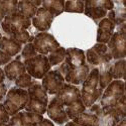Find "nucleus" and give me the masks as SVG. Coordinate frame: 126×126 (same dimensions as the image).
Masks as SVG:
<instances>
[{
    "mask_svg": "<svg viewBox=\"0 0 126 126\" xmlns=\"http://www.w3.org/2000/svg\"><path fill=\"white\" fill-rule=\"evenodd\" d=\"M65 58H66V48L60 47L56 50L50 52L47 59L50 66H57L59 64H62L65 61Z\"/></svg>",
    "mask_w": 126,
    "mask_h": 126,
    "instance_id": "obj_24",
    "label": "nucleus"
},
{
    "mask_svg": "<svg viewBox=\"0 0 126 126\" xmlns=\"http://www.w3.org/2000/svg\"><path fill=\"white\" fill-rule=\"evenodd\" d=\"M10 62H11V57H9L8 55H6L5 52H3L0 49V66L7 65Z\"/></svg>",
    "mask_w": 126,
    "mask_h": 126,
    "instance_id": "obj_34",
    "label": "nucleus"
},
{
    "mask_svg": "<svg viewBox=\"0 0 126 126\" xmlns=\"http://www.w3.org/2000/svg\"><path fill=\"white\" fill-rule=\"evenodd\" d=\"M64 62L66 63L68 67V71L85 66L86 65L85 52H84V50L79 48H68L66 49V58Z\"/></svg>",
    "mask_w": 126,
    "mask_h": 126,
    "instance_id": "obj_13",
    "label": "nucleus"
},
{
    "mask_svg": "<svg viewBox=\"0 0 126 126\" xmlns=\"http://www.w3.org/2000/svg\"><path fill=\"white\" fill-rule=\"evenodd\" d=\"M27 93L29 99L25 106V110L27 112H32L40 115L45 114L48 105V98L47 93L45 91L43 86L35 82L28 88Z\"/></svg>",
    "mask_w": 126,
    "mask_h": 126,
    "instance_id": "obj_2",
    "label": "nucleus"
},
{
    "mask_svg": "<svg viewBox=\"0 0 126 126\" xmlns=\"http://www.w3.org/2000/svg\"><path fill=\"white\" fill-rule=\"evenodd\" d=\"M104 90L101 98V106L102 108L112 107L124 96V82L121 80L112 81Z\"/></svg>",
    "mask_w": 126,
    "mask_h": 126,
    "instance_id": "obj_6",
    "label": "nucleus"
},
{
    "mask_svg": "<svg viewBox=\"0 0 126 126\" xmlns=\"http://www.w3.org/2000/svg\"><path fill=\"white\" fill-rule=\"evenodd\" d=\"M84 12L87 16L94 19L95 21L99 19H103L107 14V11L96 3V0H88L85 2Z\"/></svg>",
    "mask_w": 126,
    "mask_h": 126,
    "instance_id": "obj_18",
    "label": "nucleus"
},
{
    "mask_svg": "<svg viewBox=\"0 0 126 126\" xmlns=\"http://www.w3.org/2000/svg\"><path fill=\"white\" fill-rule=\"evenodd\" d=\"M37 55V52L34 48V46L33 44H26L25 47L22 48V52H21V57L24 59V60H27V59H30V58H33Z\"/></svg>",
    "mask_w": 126,
    "mask_h": 126,
    "instance_id": "obj_31",
    "label": "nucleus"
},
{
    "mask_svg": "<svg viewBox=\"0 0 126 126\" xmlns=\"http://www.w3.org/2000/svg\"><path fill=\"white\" fill-rule=\"evenodd\" d=\"M0 126H9L7 123H2V122H0Z\"/></svg>",
    "mask_w": 126,
    "mask_h": 126,
    "instance_id": "obj_41",
    "label": "nucleus"
},
{
    "mask_svg": "<svg viewBox=\"0 0 126 126\" xmlns=\"http://www.w3.org/2000/svg\"><path fill=\"white\" fill-rule=\"evenodd\" d=\"M47 113L48 115V117L58 124H64L69 120L64 104L57 97H55L48 103L47 108Z\"/></svg>",
    "mask_w": 126,
    "mask_h": 126,
    "instance_id": "obj_11",
    "label": "nucleus"
},
{
    "mask_svg": "<svg viewBox=\"0 0 126 126\" xmlns=\"http://www.w3.org/2000/svg\"><path fill=\"white\" fill-rule=\"evenodd\" d=\"M57 98L61 100L64 106H70L71 104L81 99V91L72 84H65L63 88L58 92Z\"/></svg>",
    "mask_w": 126,
    "mask_h": 126,
    "instance_id": "obj_12",
    "label": "nucleus"
},
{
    "mask_svg": "<svg viewBox=\"0 0 126 126\" xmlns=\"http://www.w3.org/2000/svg\"><path fill=\"white\" fill-rule=\"evenodd\" d=\"M17 10L24 15L27 18H33L34 15L36 14L37 7L33 5V3L31 2V0H25V1H19L17 4Z\"/></svg>",
    "mask_w": 126,
    "mask_h": 126,
    "instance_id": "obj_22",
    "label": "nucleus"
},
{
    "mask_svg": "<svg viewBox=\"0 0 126 126\" xmlns=\"http://www.w3.org/2000/svg\"><path fill=\"white\" fill-rule=\"evenodd\" d=\"M86 110V107L84 103L82 102V100H78L75 103L71 104L70 106H68L66 108V113L68 115L69 119H74L76 117H78L79 115H81L82 113H84Z\"/></svg>",
    "mask_w": 126,
    "mask_h": 126,
    "instance_id": "obj_23",
    "label": "nucleus"
},
{
    "mask_svg": "<svg viewBox=\"0 0 126 126\" xmlns=\"http://www.w3.org/2000/svg\"><path fill=\"white\" fill-rule=\"evenodd\" d=\"M0 49L9 57H13L21 50V44L17 43L10 37H2L0 41Z\"/></svg>",
    "mask_w": 126,
    "mask_h": 126,
    "instance_id": "obj_19",
    "label": "nucleus"
},
{
    "mask_svg": "<svg viewBox=\"0 0 126 126\" xmlns=\"http://www.w3.org/2000/svg\"><path fill=\"white\" fill-rule=\"evenodd\" d=\"M74 123L80 125V126H99L100 125V119L98 116L91 113H82L78 117L73 119Z\"/></svg>",
    "mask_w": 126,
    "mask_h": 126,
    "instance_id": "obj_20",
    "label": "nucleus"
},
{
    "mask_svg": "<svg viewBox=\"0 0 126 126\" xmlns=\"http://www.w3.org/2000/svg\"><path fill=\"white\" fill-rule=\"evenodd\" d=\"M35 82L32 81V77L30 75H28L27 73H24L23 75H21L20 77H18L15 80V84L18 88L21 89H25V88H29L31 85H33Z\"/></svg>",
    "mask_w": 126,
    "mask_h": 126,
    "instance_id": "obj_28",
    "label": "nucleus"
},
{
    "mask_svg": "<svg viewBox=\"0 0 126 126\" xmlns=\"http://www.w3.org/2000/svg\"><path fill=\"white\" fill-rule=\"evenodd\" d=\"M66 126H80V125H78V124H76V123H74V122H68V123L66 124Z\"/></svg>",
    "mask_w": 126,
    "mask_h": 126,
    "instance_id": "obj_39",
    "label": "nucleus"
},
{
    "mask_svg": "<svg viewBox=\"0 0 126 126\" xmlns=\"http://www.w3.org/2000/svg\"><path fill=\"white\" fill-rule=\"evenodd\" d=\"M7 94V90H6V86L4 85L3 83H1L0 84V101H1L4 97H5V95Z\"/></svg>",
    "mask_w": 126,
    "mask_h": 126,
    "instance_id": "obj_36",
    "label": "nucleus"
},
{
    "mask_svg": "<svg viewBox=\"0 0 126 126\" xmlns=\"http://www.w3.org/2000/svg\"><path fill=\"white\" fill-rule=\"evenodd\" d=\"M115 29V24L110 21L108 18H103L99 22L98 33H97V41L98 44H107L112 37Z\"/></svg>",
    "mask_w": 126,
    "mask_h": 126,
    "instance_id": "obj_15",
    "label": "nucleus"
},
{
    "mask_svg": "<svg viewBox=\"0 0 126 126\" xmlns=\"http://www.w3.org/2000/svg\"><path fill=\"white\" fill-rule=\"evenodd\" d=\"M33 46L36 52H39V55L43 56L48 55L60 47V44L57 41V39L47 32L38 33L34 37Z\"/></svg>",
    "mask_w": 126,
    "mask_h": 126,
    "instance_id": "obj_7",
    "label": "nucleus"
},
{
    "mask_svg": "<svg viewBox=\"0 0 126 126\" xmlns=\"http://www.w3.org/2000/svg\"><path fill=\"white\" fill-rule=\"evenodd\" d=\"M1 39H2V35H1V33H0V41H1Z\"/></svg>",
    "mask_w": 126,
    "mask_h": 126,
    "instance_id": "obj_42",
    "label": "nucleus"
},
{
    "mask_svg": "<svg viewBox=\"0 0 126 126\" xmlns=\"http://www.w3.org/2000/svg\"><path fill=\"white\" fill-rule=\"evenodd\" d=\"M90 111L94 114V115H96V116H101V115L103 114L102 113V108L100 105H97V104H93L92 106L90 107Z\"/></svg>",
    "mask_w": 126,
    "mask_h": 126,
    "instance_id": "obj_35",
    "label": "nucleus"
},
{
    "mask_svg": "<svg viewBox=\"0 0 126 126\" xmlns=\"http://www.w3.org/2000/svg\"><path fill=\"white\" fill-rule=\"evenodd\" d=\"M65 85V78L58 71H49L43 78L41 86L48 94H58V92Z\"/></svg>",
    "mask_w": 126,
    "mask_h": 126,
    "instance_id": "obj_8",
    "label": "nucleus"
},
{
    "mask_svg": "<svg viewBox=\"0 0 126 126\" xmlns=\"http://www.w3.org/2000/svg\"><path fill=\"white\" fill-rule=\"evenodd\" d=\"M28 99V93L26 90L15 87L11 88L7 92L3 105L7 113L13 116L20 110L25 108Z\"/></svg>",
    "mask_w": 126,
    "mask_h": 126,
    "instance_id": "obj_3",
    "label": "nucleus"
},
{
    "mask_svg": "<svg viewBox=\"0 0 126 126\" xmlns=\"http://www.w3.org/2000/svg\"><path fill=\"white\" fill-rule=\"evenodd\" d=\"M126 37L124 33L115 32L108 41V51L111 54L113 59L121 60L126 56Z\"/></svg>",
    "mask_w": 126,
    "mask_h": 126,
    "instance_id": "obj_10",
    "label": "nucleus"
},
{
    "mask_svg": "<svg viewBox=\"0 0 126 126\" xmlns=\"http://www.w3.org/2000/svg\"><path fill=\"white\" fill-rule=\"evenodd\" d=\"M112 79L113 78H112V74L110 70L102 72L101 74H99V88L103 91L112 82Z\"/></svg>",
    "mask_w": 126,
    "mask_h": 126,
    "instance_id": "obj_29",
    "label": "nucleus"
},
{
    "mask_svg": "<svg viewBox=\"0 0 126 126\" xmlns=\"http://www.w3.org/2000/svg\"><path fill=\"white\" fill-rule=\"evenodd\" d=\"M115 126H126V121H125V119H122L119 123H117Z\"/></svg>",
    "mask_w": 126,
    "mask_h": 126,
    "instance_id": "obj_38",
    "label": "nucleus"
},
{
    "mask_svg": "<svg viewBox=\"0 0 126 126\" xmlns=\"http://www.w3.org/2000/svg\"><path fill=\"white\" fill-rule=\"evenodd\" d=\"M41 5H43V8L47 10L52 16L56 17L64 11L65 1H63V0H50V1H44Z\"/></svg>",
    "mask_w": 126,
    "mask_h": 126,
    "instance_id": "obj_21",
    "label": "nucleus"
},
{
    "mask_svg": "<svg viewBox=\"0 0 126 126\" xmlns=\"http://www.w3.org/2000/svg\"><path fill=\"white\" fill-rule=\"evenodd\" d=\"M2 28L5 32L11 36L20 30H26L31 24V20L22 15L18 10L12 14L6 15L2 21Z\"/></svg>",
    "mask_w": 126,
    "mask_h": 126,
    "instance_id": "obj_5",
    "label": "nucleus"
},
{
    "mask_svg": "<svg viewBox=\"0 0 126 126\" xmlns=\"http://www.w3.org/2000/svg\"><path fill=\"white\" fill-rule=\"evenodd\" d=\"M4 79H5V74H4V71H3L2 69H0V84L3 83Z\"/></svg>",
    "mask_w": 126,
    "mask_h": 126,
    "instance_id": "obj_37",
    "label": "nucleus"
},
{
    "mask_svg": "<svg viewBox=\"0 0 126 126\" xmlns=\"http://www.w3.org/2000/svg\"><path fill=\"white\" fill-rule=\"evenodd\" d=\"M54 16H52L47 10H46L43 7L37 8L36 14L34 15V17L32 18V24L34 25V27L39 30V31H47L50 28L51 22L54 20Z\"/></svg>",
    "mask_w": 126,
    "mask_h": 126,
    "instance_id": "obj_14",
    "label": "nucleus"
},
{
    "mask_svg": "<svg viewBox=\"0 0 126 126\" xmlns=\"http://www.w3.org/2000/svg\"><path fill=\"white\" fill-rule=\"evenodd\" d=\"M89 73L90 70L87 65L82 66L77 69L69 70L67 75L65 76V81H67L70 84H73V85H80L86 80Z\"/></svg>",
    "mask_w": 126,
    "mask_h": 126,
    "instance_id": "obj_16",
    "label": "nucleus"
},
{
    "mask_svg": "<svg viewBox=\"0 0 126 126\" xmlns=\"http://www.w3.org/2000/svg\"><path fill=\"white\" fill-rule=\"evenodd\" d=\"M44 119L43 115L32 112H18L9 119V126H38Z\"/></svg>",
    "mask_w": 126,
    "mask_h": 126,
    "instance_id": "obj_9",
    "label": "nucleus"
},
{
    "mask_svg": "<svg viewBox=\"0 0 126 126\" xmlns=\"http://www.w3.org/2000/svg\"><path fill=\"white\" fill-rule=\"evenodd\" d=\"M84 8H85V2L80 1V0H76V1H67V2H65L64 11L83 13Z\"/></svg>",
    "mask_w": 126,
    "mask_h": 126,
    "instance_id": "obj_27",
    "label": "nucleus"
},
{
    "mask_svg": "<svg viewBox=\"0 0 126 126\" xmlns=\"http://www.w3.org/2000/svg\"><path fill=\"white\" fill-rule=\"evenodd\" d=\"M85 56H86V59H87L89 64H91L93 66H99V65H101V59H100V57L92 48L87 50Z\"/></svg>",
    "mask_w": 126,
    "mask_h": 126,
    "instance_id": "obj_32",
    "label": "nucleus"
},
{
    "mask_svg": "<svg viewBox=\"0 0 126 126\" xmlns=\"http://www.w3.org/2000/svg\"><path fill=\"white\" fill-rule=\"evenodd\" d=\"M4 18H5V15L2 12H0V22H2L3 20H4Z\"/></svg>",
    "mask_w": 126,
    "mask_h": 126,
    "instance_id": "obj_40",
    "label": "nucleus"
},
{
    "mask_svg": "<svg viewBox=\"0 0 126 126\" xmlns=\"http://www.w3.org/2000/svg\"><path fill=\"white\" fill-rule=\"evenodd\" d=\"M24 67L27 74L35 79H43L50 70L48 59L43 55H36L33 58L24 60Z\"/></svg>",
    "mask_w": 126,
    "mask_h": 126,
    "instance_id": "obj_4",
    "label": "nucleus"
},
{
    "mask_svg": "<svg viewBox=\"0 0 126 126\" xmlns=\"http://www.w3.org/2000/svg\"><path fill=\"white\" fill-rule=\"evenodd\" d=\"M99 74L100 71L98 69H93L83 82L81 100L85 107H91L102 95L103 91L99 88Z\"/></svg>",
    "mask_w": 126,
    "mask_h": 126,
    "instance_id": "obj_1",
    "label": "nucleus"
},
{
    "mask_svg": "<svg viewBox=\"0 0 126 126\" xmlns=\"http://www.w3.org/2000/svg\"><path fill=\"white\" fill-rule=\"evenodd\" d=\"M3 71L7 79H9L10 81H15L18 77L23 75L26 70L22 62H20L19 60H14L8 63Z\"/></svg>",
    "mask_w": 126,
    "mask_h": 126,
    "instance_id": "obj_17",
    "label": "nucleus"
},
{
    "mask_svg": "<svg viewBox=\"0 0 126 126\" xmlns=\"http://www.w3.org/2000/svg\"><path fill=\"white\" fill-rule=\"evenodd\" d=\"M10 115L7 113L4 105L0 103V122L2 123H8L9 122V119H10Z\"/></svg>",
    "mask_w": 126,
    "mask_h": 126,
    "instance_id": "obj_33",
    "label": "nucleus"
},
{
    "mask_svg": "<svg viewBox=\"0 0 126 126\" xmlns=\"http://www.w3.org/2000/svg\"><path fill=\"white\" fill-rule=\"evenodd\" d=\"M18 2L15 0H7V1H1L0 0V12H2L5 16L12 14L17 11Z\"/></svg>",
    "mask_w": 126,
    "mask_h": 126,
    "instance_id": "obj_26",
    "label": "nucleus"
},
{
    "mask_svg": "<svg viewBox=\"0 0 126 126\" xmlns=\"http://www.w3.org/2000/svg\"><path fill=\"white\" fill-rule=\"evenodd\" d=\"M10 38H12L15 41H17V43L22 45V44L29 43L30 35H29V33L27 32L26 30H20V31H18V32L12 34L11 36H10Z\"/></svg>",
    "mask_w": 126,
    "mask_h": 126,
    "instance_id": "obj_30",
    "label": "nucleus"
},
{
    "mask_svg": "<svg viewBox=\"0 0 126 126\" xmlns=\"http://www.w3.org/2000/svg\"><path fill=\"white\" fill-rule=\"evenodd\" d=\"M125 61L124 59L118 60L115 64L109 69L111 74H112V78L119 80L121 78H124V74H125Z\"/></svg>",
    "mask_w": 126,
    "mask_h": 126,
    "instance_id": "obj_25",
    "label": "nucleus"
}]
</instances>
